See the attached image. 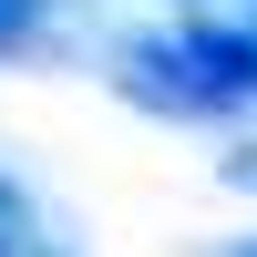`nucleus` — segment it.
<instances>
[{
    "mask_svg": "<svg viewBox=\"0 0 257 257\" xmlns=\"http://www.w3.org/2000/svg\"><path fill=\"white\" fill-rule=\"evenodd\" d=\"M113 82H123V103H144L165 123H237V113H257V31L196 11L175 31L123 41Z\"/></svg>",
    "mask_w": 257,
    "mask_h": 257,
    "instance_id": "nucleus-1",
    "label": "nucleus"
},
{
    "mask_svg": "<svg viewBox=\"0 0 257 257\" xmlns=\"http://www.w3.org/2000/svg\"><path fill=\"white\" fill-rule=\"evenodd\" d=\"M52 11V0H0V52H21V41H31V21Z\"/></svg>",
    "mask_w": 257,
    "mask_h": 257,
    "instance_id": "nucleus-3",
    "label": "nucleus"
},
{
    "mask_svg": "<svg viewBox=\"0 0 257 257\" xmlns=\"http://www.w3.org/2000/svg\"><path fill=\"white\" fill-rule=\"evenodd\" d=\"M237 257H257V247H237Z\"/></svg>",
    "mask_w": 257,
    "mask_h": 257,
    "instance_id": "nucleus-7",
    "label": "nucleus"
},
{
    "mask_svg": "<svg viewBox=\"0 0 257 257\" xmlns=\"http://www.w3.org/2000/svg\"><path fill=\"white\" fill-rule=\"evenodd\" d=\"M247 11H257V0H247ZM247 31H257V21H247Z\"/></svg>",
    "mask_w": 257,
    "mask_h": 257,
    "instance_id": "nucleus-6",
    "label": "nucleus"
},
{
    "mask_svg": "<svg viewBox=\"0 0 257 257\" xmlns=\"http://www.w3.org/2000/svg\"><path fill=\"white\" fill-rule=\"evenodd\" d=\"M31 237H41V226H31V196L0 175V257H31Z\"/></svg>",
    "mask_w": 257,
    "mask_h": 257,
    "instance_id": "nucleus-2",
    "label": "nucleus"
},
{
    "mask_svg": "<svg viewBox=\"0 0 257 257\" xmlns=\"http://www.w3.org/2000/svg\"><path fill=\"white\" fill-rule=\"evenodd\" d=\"M226 185H237V196H257V144H237V155H226Z\"/></svg>",
    "mask_w": 257,
    "mask_h": 257,
    "instance_id": "nucleus-4",
    "label": "nucleus"
},
{
    "mask_svg": "<svg viewBox=\"0 0 257 257\" xmlns=\"http://www.w3.org/2000/svg\"><path fill=\"white\" fill-rule=\"evenodd\" d=\"M185 11H216V0H185Z\"/></svg>",
    "mask_w": 257,
    "mask_h": 257,
    "instance_id": "nucleus-5",
    "label": "nucleus"
}]
</instances>
